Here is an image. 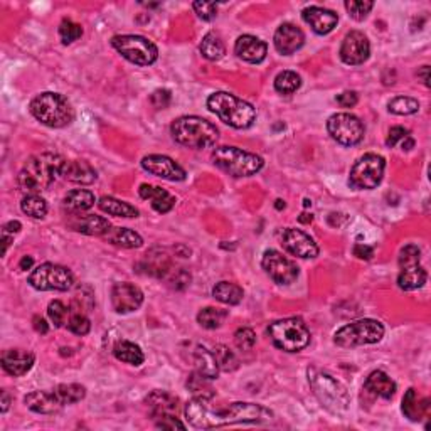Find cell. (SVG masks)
I'll return each instance as SVG.
<instances>
[{"mask_svg":"<svg viewBox=\"0 0 431 431\" xmlns=\"http://www.w3.org/2000/svg\"><path fill=\"white\" fill-rule=\"evenodd\" d=\"M186 418L190 426L197 430L221 428L238 423H265L273 418V413L265 406L255 402H231V404H213L209 398H197L186 404Z\"/></svg>","mask_w":431,"mask_h":431,"instance_id":"obj_1","label":"cell"},{"mask_svg":"<svg viewBox=\"0 0 431 431\" xmlns=\"http://www.w3.org/2000/svg\"><path fill=\"white\" fill-rule=\"evenodd\" d=\"M64 164L66 160L59 153L43 152L31 157L17 176L20 190L26 194H39L46 190L56 181V177L61 176Z\"/></svg>","mask_w":431,"mask_h":431,"instance_id":"obj_2","label":"cell"},{"mask_svg":"<svg viewBox=\"0 0 431 431\" xmlns=\"http://www.w3.org/2000/svg\"><path fill=\"white\" fill-rule=\"evenodd\" d=\"M207 108L229 127L245 130L256 120V108L248 101L226 91H216L207 98Z\"/></svg>","mask_w":431,"mask_h":431,"instance_id":"obj_3","label":"cell"},{"mask_svg":"<svg viewBox=\"0 0 431 431\" xmlns=\"http://www.w3.org/2000/svg\"><path fill=\"white\" fill-rule=\"evenodd\" d=\"M174 140L189 149H209L218 142L219 130L201 116H181L170 127Z\"/></svg>","mask_w":431,"mask_h":431,"instance_id":"obj_4","label":"cell"},{"mask_svg":"<svg viewBox=\"0 0 431 431\" xmlns=\"http://www.w3.org/2000/svg\"><path fill=\"white\" fill-rule=\"evenodd\" d=\"M308 382L320 404L332 414H342L347 411L351 404L347 388L331 374L319 371V369H308Z\"/></svg>","mask_w":431,"mask_h":431,"instance_id":"obj_5","label":"cell"},{"mask_svg":"<svg viewBox=\"0 0 431 431\" xmlns=\"http://www.w3.org/2000/svg\"><path fill=\"white\" fill-rule=\"evenodd\" d=\"M29 109L32 116L43 125L51 128L66 127L75 118V109L71 103L59 93H40L31 101Z\"/></svg>","mask_w":431,"mask_h":431,"instance_id":"obj_6","label":"cell"},{"mask_svg":"<svg viewBox=\"0 0 431 431\" xmlns=\"http://www.w3.org/2000/svg\"><path fill=\"white\" fill-rule=\"evenodd\" d=\"M213 162L233 177H251L265 165L262 157L238 147H218L213 152Z\"/></svg>","mask_w":431,"mask_h":431,"instance_id":"obj_7","label":"cell"},{"mask_svg":"<svg viewBox=\"0 0 431 431\" xmlns=\"http://www.w3.org/2000/svg\"><path fill=\"white\" fill-rule=\"evenodd\" d=\"M268 333L271 342L285 352H300L310 344V331L303 320L296 317L276 320L270 325Z\"/></svg>","mask_w":431,"mask_h":431,"instance_id":"obj_8","label":"cell"},{"mask_svg":"<svg viewBox=\"0 0 431 431\" xmlns=\"http://www.w3.org/2000/svg\"><path fill=\"white\" fill-rule=\"evenodd\" d=\"M382 337H384V325L379 320L361 319L339 328L333 333V342L339 347L352 349L359 345L377 344Z\"/></svg>","mask_w":431,"mask_h":431,"instance_id":"obj_9","label":"cell"},{"mask_svg":"<svg viewBox=\"0 0 431 431\" xmlns=\"http://www.w3.org/2000/svg\"><path fill=\"white\" fill-rule=\"evenodd\" d=\"M112 46L130 63L137 66H150L158 58V50L152 40L144 36L123 34L112 38Z\"/></svg>","mask_w":431,"mask_h":431,"instance_id":"obj_10","label":"cell"},{"mask_svg":"<svg viewBox=\"0 0 431 431\" xmlns=\"http://www.w3.org/2000/svg\"><path fill=\"white\" fill-rule=\"evenodd\" d=\"M384 157L377 156V153H365L351 169L349 184H351L354 189L359 190L376 189V187L381 184L382 177H384Z\"/></svg>","mask_w":431,"mask_h":431,"instance_id":"obj_11","label":"cell"},{"mask_svg":"<svg viewBox=\"0 0 431 431\" xmlns=\"http://www.w3.org/2000/svg\"><path fill=\"white\" fill-rule=\"evenodd\" d=\"M31 287L40 292H68L75 285V275L66 266L56 265V263H44L29 275Z\"/></svg>","mask_w":431,"mask_h":431,"instance_id":"obj_12","label":"cell"},{"mask_svg":"<svg viewBox=\"0 0 431 431\" xmlns=\"http://www.w3.org/2000/svg\"><path fill=\"white\" fill-rule=\"evenodd\" d=\"M328 135H331L337 144L352 147L363 142L365 128L364 123L352 113H335L328 118L327 121Z\"/></svg>","mask_w":431,"mask_h":431,"instance_id":"obj_13","label":"cell"},{"mask_svg":"<svg viewBox=\"0 0 431 431\" xmlns=\"http://www.w3.org/2000/svg\"><path fill=\"white\" fill-rule=\"evenodd\" d=\"M263 270L278 285L294 283L298 276V266L290 258L283 256L276 250H266L262 259Z\"/></svg>","mask_w":431,"mask_h":431,"instance_id":"obj_14","label":"cell"},{"mask_svg":"<svg viewBox=\"0 0 431 431\" xmlns=\"http://www.w3.org/2000/svg\"><path fill=\"white\" fill-rule=\"evenodd\" d=\"M142 169L147 170L149 174L152 176L165 179V181L170 182H182L186 181L187 172L184 170V167H181L177 164L174 158L167 157V156H147L142 158Z\"/></svg>","mask_w":431,"mask_h":431,"instance_id":"obj_15","label":"cell"},{"mask_svg":"<svg viewBox=\"0 0 431 431\" xmlns=\"http://www.w3.org/2000/svg\"><path fill=\"white\" fill-rule=\"evenodd\" d=\"M339 54L340 59L349 66H359V64H364L369 59L371 44H369V39L363 32L351 31L344 38Z\"/></svg>","mask_w":431,"mask_h":431,"instance_id":"obj_16","label":"cell"},{"mask_svg":"<svg viewBox=\"0 0 431 431\" xmlns=\"http://www.w3.org/2000/svg\"><path fill=\"white\" fill-rule=\"evenodd\" d=\"M282 245L285 250L296 258H317L319 256V246L305 231L296 227H287L282 234Z\"/></svg>","mask_w":431,"mask_h":431,"instance_id":"obj_17","label":"cell"},{"mask_svg":"<svg viewBox=\"0 0 431 431\" xmlns=\"http://www.w3.org/2000/svg\"><path fill=\"white\" fill-rule=\"evenodd\" d=\"M144 303V292L137 285L123 282L116 283L112 290V305L118 314L135 312Z\"/></svg>","mask_w":431,"mask_h":431,"instance_id":"obj_18","label":"cell"},{"mask_svg":"<svg viewBox=\"0 0 431 431\" xmlns=\"http://www.w3.org/2000/svg\"><path fill=\"white\" fill-rule=\"evenodd\" d=\"M273 44L276 51L283 56H290L300 50L305 44V34L295 24H282L275 32Z\"/></svg>","mask_w":431,"mask_h":431,"instance_id":"obj_19","label":"cell"},{"mask_svg":"<svg viewBox=\"0 0 431 431\" xmlns=\"http://www.w3.org/2000/svg\"><path fill=\"white\" fill-rule=\"evenodd\" d=\"M302 17L305 22L312 27V31L319 36L332 32L335 29L337 22H339V15H337L335 12L331 9H324V7L319 6L307 7V9L302 12Z\"/></svg>","mask_w":431,"mask_h":431,"instance_id":"obj_20","label":"cell"},{"mask_svg":"<svg viewBox=\"0 0 431 431\" xmlns=\"http://www.w3.org/2000/svg\"><path fill=\"white\" fill-rule=\"evenodd\" d=\"M234 52L238 54L239 59L246 61V63L259 64L266 58L268 46L265 40L255 38V36L245 34L236 39Z\"/></svg>","mask_w":431,"mask_h":431,"instance_id":"obj_21","label":"cell"},{"mask_svg":"<svg viewBox=\"0 0 431 431\" xmlns=\"http://www.w3.org/2000/svg\"><path fill=\"white\" fill-rule=\"evenodd\" d=\"M24 402H26V406L31 411L38 414H54L64 408L63 401L59 400L58 393L54 389L52 391L29 393L24 398Z\"/></svg>","mask_w":431,"mask_h":431,"instance_id":"obj_22","label":"cell"},{"mask_svg":"<svg viewBox=\"0 0 431 431\" xmlns=\"http://www.w3.org/2000/svg\"><path fill=\"white\" fill-rule=\"evenodd\" d=\"M34 354L22 351V349H9L2 354L3 371L14 377H20L29 372L34 365Z\"/></svg>","mask_w":431,"mask_h":431,"instance_id":"obj_23","label":"cell"},{"mask_svg":"<svg viewBox=\"0 0 431 431\" xmlns=\"http://www.w3.org/2000/svg\"><path fill=\"white\" fill-rule=\"evenodd\" d=\"M73 218L69 219V227H73L78 233L88 234V236H105L109 231V221L107 218L101 216L88 214V216H78V213H73Z\"/></svg>","mask_w":431,"mask_h":431,"instance_id":"obj_24","label":"cell"},{"mask_svg":"<svg viewBox=\"0 0 431 431\" xmlns=\"http://www.w3.org/2000/svg\"><path fill=\"white\" fill-rule=\"evenodd\" d=\"M61 176L73 184L89 186L98 179V172L86 160H69L61 170Z\"/></svg>","mask_w":431,"mask_h":431,"instance_id":"obj_25","label":"cell"},{"mask_svg":"<svg viewBox=\"0 0 431 431\" xmlns=\"http://www.w3.org/2000/svg\"><path fill=\"white\" fill-rule=\"evenodd\" d=\"M138 194H140V197L145 199V201H150L152 209L160 214L169 213L177 202V199L174 197L172 194H169L165 189H162V187L152 184H142L140 189H138Z\"/></svg>","mask_w":431,"mask_h":431,"instance_id":"obj_26","label":"cell"},{"mask_svg":"<svg viewBox=\"0 0 431 431\" xmlns=\"http://www.w3.org/2000/svg\"><path fill=\"white\" fill-rule=\"evenodd\" d=\"M150 414L153 418H162V416H170V414H177L179 409V400L172 394L165 391H153L150 393L145 400Z\"/></svg>","mask_w":431,"mask_h":431,"instance_id":"obj_27","label":"cell"},{"mask_svg":"<svg viewBox=\"0 0 431 431\" xmlns=\"http://www.w3.org/2000/svg\"><path fill=\"white\" fill-rule=\"evenodd\" d=\"M364 389L374 396H379L382 400H391L396 394V382L388 376L384 371H374L368 376L364 382Z\"/></svg>","mask_w":431,"mask_h":431,"instance_id":"obj_28","label":"cell"},{"mask_svg":"<svg viewBox=\"0 0 431 431\" xmlns=\"http://www.w3.org/2000/svg\"><path fill=\"white\" fill-rule=\"evenodd\" d=\"M401 271L398 275V285H400L401 290L404 292H413L421 288L423 285L428 280V273L423 268L420 263H414V265H406L400 266Z\"/></svg>","mask_w":431,"mask_h":431,"instance_id":"obj_29","label":"cell"},{"mask_svg":"<svg viewBox=\"0 0 431 431\" xmlns=\"http://www.w3.org/2000/svg\"><path fill=\"white\" fill-rule=\"evenodd\" d=\"M101 238H105L108 243H112V245L128 248V250H132V248H140L144 245L142 236L135 233V231L128 229V227H109L108 233L101 236Z\"/></svg>","mask_w":431,"mask_h":431,"instance_id":"obj_30","label":"cell"},{"mask_svg":"<svg viewBox=\"0 0 431 431\" xmlns=\"http://www.w3.org/2000/svg\"><path fill=\"white\" fill-rule=\"evenodd\" d=\"M95 202H96L95 194L86 189L69 190L63 199L64 207H68V211H71V213H83V211L91 209V207L95 206Z\"/></svg>","mask_w":431,"mask_h":431,"instance_id":"obj_31","label":"cell"},{"mask_svg":"<svg viewBox=\"0 0 431 431\" xmlns=\"http://www.w3.org/2000/svg\"><path fill=\"white\" fill-rule=\"evenodd\" d=\"M194 363H196L197 372L207 377V379H216L219 374L218 363H216V357L213 351L206 349L204 345H197L196 351H194Z\"/></svg>","mask_w":431,"mask_h":431,"instance_id":"obj_32","label":"cell"},{"mask_svg":"<svg viewBox=\"0 0 431 431\" xmlns=\"http://www.w3.org/2000/svg\"><path fill=\"white\" fill-rule=\"evenodd\" d=\"M100 209L103 213H107L109 216H115V218H137L138 209L135 206L128 204V202L120 201V199H115L112 196H103L98 201Z\"/></svg>","mask_w":431,"mask_h":431,"instance_id":"obj_33","label":"cell"},{"mask_svg":"<svg viewBox=\"0 0 431 431\" xmlns=\"http://www.w3.org/2000/svg\"><path fill=\"white\" fill-rule=\"evenodd\" d=\"M199 50H201V54L209 61H219L226 54V46L225 43H222V38L219 36V32L216 31L207 32L201 40Z\"/></svg>","mask_w":431,"mask_h":431,"instance_id":"obj_34","label":"cell"},{"mask_svg":"<svg viewBox=\"0 0 431 431\" xmlns=\"http://www.w3.org/2000/svg\"><path fill=\"white\" fill-rule=\"evenodd\" d=\"M113 354H115L118 361L130 365H140L144 364L145 361L142 349L138 347L137 344L130 342V340H120V342H116L115 347H113Z\"/></svg>","mask_w":431,"mask_h":431,"instance_id":"obj_35","label":"cell"},{"mask_svg":"<svg viewBox=\"0 0 431 431\" xmlns=\"http://www.w3.org/2000/svg\"><path fill=\"white\" fill-rule=\"evenodd\" d=\"M213 296L226 305H238L245 296V292L239 285L231 282H219L213 288Z\"/></svg>","mask_w":431,"mask_h":431,"instance_id":"obj_36","label":"cell"},{"mask_svg":"<svg viewBox=\"0 0 431 431\" xmlns=\"http://www.w3.org/2000/svg\"><path fill=\"white\" fill-rule=\"evenodd\" d=\"M402 413H404L406 418H409L411 421H420L423 418V414L426 413V408H428V400L423 401V404L418 402V396L414 389H408L402 398Z\"/></svg>","mask_w":431,"mask_h":431,"instance_id":"obj_37","label":"cell"},{"mask_svg":"<svg viewBox=\"0 0 431 431\" xmlns=\"http://www.w3.org/2000/svg\"><path fill=\"white\" fill-rule=\"evenodd\" d=\"M226 317H227L226 310L207 307L202 308V310L197 314V324L201 325L202 328H207V331H214V328H219L222 324H225Z\"/></svg>","mask_w":431,"mask_h":431,"instance_id":"obj_38","label":"cell"},{"mask_svg":"<svg viewBox=\"0 0 431 431\" xmlns=\"http://www.w3.org/2000/svg\"><path fill=\"white\" fill-rule=\"evenodd\" d=\"M20 209L29 218L43 219L47 214V202L39 194H27L20 202Z\"/></svg>","mask_w":431,"mask_h":431,"instance_id":"obj_39","label":"cell"},{"mask_svg":"<svg viewBox=\"0 0 431 431\" xmlns=\"http://www.w3.org/2000/svg\"><path fill=\"white\" fill-rule=\"evenodd\" d=\"M213 354L216 357V363H218L219 371L233 372L238 369L239 361H238V357H236V354L233 351H229V347H226V345H222V344H218L213 349Z\"/></svg>","mask_w":431,"mask_h":431,"instance_id":"obj_40","label":"cell"},{"mask_svg":"<svg viewBox=\"0 0 431 431\" xmlns=\"http://www.w3.org/2000/svg\"><path fill=\"white\" fill-rule=\"evenodd\" d=\"M302 86V78L295 71H282L275 78V89L282 95H292Z\"/></svg>","mask_w":431,"mask_h":431,"instance_id":"obj_41","label":"cell"},{"mask_svg":"<svg viewBox=\"0 0 431 431\" xmlns=\"http://www.w3.org/2000/svg\"><path fill=\"white\" fill-rule=\"evenodd\" d=\"M211 379H207V377L202 376V374L194 372L190 374V377L187 379V388L190 389V393L194 394V396L197 398H209V400H213L216 396V391L213 389V386L209 384Z\"/></svg>","mask_w":431,"mask_h":431,"instance_id":"obj_42","label":"cell"},{"mask_svg":"<svg viewBox=\"0 0 431 431\" xmlns=\"http://www.w3.org/2000/svg\"><path fill=\"white\" fill-rule=\"evenodd\" d=\"M54 391L58 393L59 400L63 401L64 406L73 404V402H80L86 396V388L81 384H59Z\"/></svg>","mask_w":431,"mask_h":431,"instance_id":"obj_43","label":"cell"},{"mask_svg":"<svg viewBox=\"0 0 431 431\" xmlns=\"http://www.w3.org/2000/svg\"><path fill=\"white\" fill-rule=\"evenodd\" d=\"M388 109L394 115L406 116L416 113L420 109V103H418V100L409 98V96H396L388 103Z\"/></svg>","mask_w":431,"mask_h":431,"instance_id":"obj_44","label":"cell"},{"mask_svg":"<svg viewBox=\"0 0 431 431\" xmlns=\"http://www.w3.org/2000/svg\"><path fill=\"white\" fill-rule=\"evenodd\" d=\"M83 36V27L80 24L73 22V20L64 19L59 26V38L64 44H71L78 40Z\"/></svg>","mask_w":431,"mask_h":431,"instance_id":"obj_45","label":"cell"},{"mask_svg":"<svg viewBox=\"0 0 431 431\" xmlns=\"http://www.w3.org/2000/svg\"><path fill=\"white\" fill-rule=\"evenodd\" d=\"M47 315H50L51 322L54 324V327H63V325L68 324V320H69L68 307L61 302V300H52V302L50 303V307H47Z\"/></svg>","mask_w":431,"mask_h":431,"instance_id":"obj_46","label":"cell"},{"mask_svg":"<svg viewBox=\"0 0 431 431\" xmlns=\"http://www.w3.org/2000/svg\"><path fill=\"white\" fill-rule=\"evenodd\" d=\"M372 7L374 2H364V0H349V2H345V9H347L349 15L356 20H364L369 12L372 10Z\"/></svg>","mask_w":431,"mask_h":431,"instance_id":"obj_47","label":"cell"},{"mask_svg":"<svg viewBox=\"0 0 431 431\" xmlns=\"http://www.w3.org/2000/svg\"><path fill=\"white\" fill-rule=\"evenodd\" d=\"M234 344L236 347L241 349V351H250V349H253L256 344V333L253 328L250 327L238 328L234 333Z\"/></svg>","mask_w":431,"mask_h":431,"instance_id":"obj_48","label":"cell"},{"mask_svg":"<svg viewBox=\"0 0 431 431\" xmlns=\"http://www.w3.org/2000/svg\"><path fill=\"white\" fill-rule=\"evenodd\" d=\"M68 331L73 332L75 335H86V333L91 331V324H89V319L83 314H73L68 320Z\"/></svg>","mask_w":431,"mask_h":431,"instance_id":"obj_49","label":"cell"},{"mask_svg":"<svg viewBox=\"0 0 431 431\" xmlns=\"http://www.w3.org/2000/svg\"><path fill=\"white\" fill-rule=\"evenodd\" d=\"M421 251L416 245H406L400 253V266L406 265H414V263H420Z\"/></svg>","mask_w":431,"mask_h":431,"instance_id":"obj_50","label":"cell"},{"mask_svg":"<svg viewBox=\"0 0 431 431\" xmlns=\"http://www.w3.org/2000/svg\"><path fill=\"white\" fill-rule=\"evenodd\" d=\"M192 9L202 20H213L218 15V3L214 2H194Z\"/></svg>","mask_w":431,"mask_h":431,"instance_id":"obj_51","label":"cell"},{"mask_svg":"<svg viewBox=\"0 0 431 431\" xmlns=\"http://www.w3.org/2000/svg\"><path fill=\"white\" fill-rule=\"evenodd\" d=\"M409 137V130L404 128V127H393L391 130H389L388 133V138H386V145L388 147H396L400 142L404 140V138Z\"/></svg>","mask_w":431,"mask_h":431,"instance_id":"obj_52","label":"cell"},{"mask_svg":"<svg viewBox=\"0 0 431 431\" xmlns=\"http://www.w3.org/2000/svg\"><path fill=\"white\" fill-rule=\"evenodd\" d=\"M170 100H172V95H170L169 89H157L152 96H150V101L152 105L158 109H164L170 105Z\"/></svg>","mask_w":431,"mask_h":431,"instance_id":"obj_53","label":"cell"},{"mask_svg":"<svg viewBox=\"0 0 431 431\" xmlns=\"http://www.w3.org/2000/svg\"><path fill=\"white\" fill-rule=\"evenodd\" d=\"M157 428L162 430H186V425L182 421H179L177 414H170V416H162L157 418Z\"/></svg>","mask_w":431,"mask_h":431,"instance_id":"obj_54","label":"cell"},{"mask_svg":"<svg viewBox=\"0 0 431 431\" xmlns=\"http://www.w3.org/2000/svg\"><path fill=\"white\" fill-rule=\"evenodd\" d=\"M337 103L340 105V107H344V108H352V107H356L357 105V93L356 91H344V93H340L339 96H337Z\"/></svg>","mask_w":431,"mask_h":431,"instance_id":"obj_55","label":"cell"},{"mask_svg":"<svg viewBox=\"0 0 431 431\" xmlns=\"http://www.w3.org/2000/svg\"><path fill=\"white\" fill-rule=\"evenodd\" d=\"M354 256L359 259H371L374 256V250L368 245H356L354 246Z\"/></svg>","mask_w":431,"mask_h":431,"instance_id":"obj_56","label":"cell"},{"mask_svg":"<svg viewBox=\"0 0 431 431\" xmlns=\"http://www.w3.org/2000/svg\"><path fill=\"white\" fill-rule=\"evenodd\" d=\"M20 227H22V225H20L19 221H9L7 225H3L2 227V233H7V234H15L19 233Z\"/></svg>","mask_w":431,"mask_h":431,"instance_id":"obj_57","label":"cell"},{"mask_svg":"<svg viewBox=\"0 0 431 431\" xmlns=\"http://www.w3.org/2000/svg\"><path fill=\"white\" fill-rule=\"evenodd\" d=\"M34 328L39 333H47V331H50V325L46 324V320H44L43 317H34Z\"/></svg>","mask_w":431,"mask_h":431,"instance_id":"obj_58","label":"cell"},{"mask_svg":"<svg viewBox=\"0 0 431 431\" xmlns=\"http://www.w3.org/2000/svg\"><path fill=\"white\" fill-rule=\"evenodd\" d=\"M32 263H34V259H32L31 256H24L22 262H20L19 268H20V270H29V268L32 266Z\"/></svg>","mask_w":431,"mask_h":431,"instance_id":"obj_59","label":"cell"},{"mask_svg":"<svg viewBox=\"0 0 431 431\" xmlns=\"http://www.w3.org/2000/svg\"><path fill=\"white\" fill-rule=\"evenodd\" d=\"M10 406V398L7 391H2V413H6Z\"/></svg>","mask_w":431,"mask_h":431,"instance_id":"obj_60","label":"cell"},{"mask_svg":"<svg viewBox=\"0 0 431 431\" xmlns=\"http://www.w3.org/2000/svg\"><path fill=\"white\" fill-rule=\"evenodd\" d=\"M428 71H430V68L428 66H423L421 68V71L418 73V76H421V80H423V84H425V86H428Z\"/></svg>","mask_w":431,"mask_h":431,"instance_id":"obj_61","label":"cell"},{"mask_svg":"<svg viewBox=\"0 0 431 431\" xmlns=\"http://www.w3.org/2000/svg\"><path fill=\"white\" fill-rule=\"evenodd\" d=\"M413 147H414V140L411 137H408V138H404V140H402V144H401L402 150H406V152H408V150H411Z\"/></svg>","mask_w":431,"mask_h":431,"instance_id":"obj_62","label":"cell"}]
</instances>
